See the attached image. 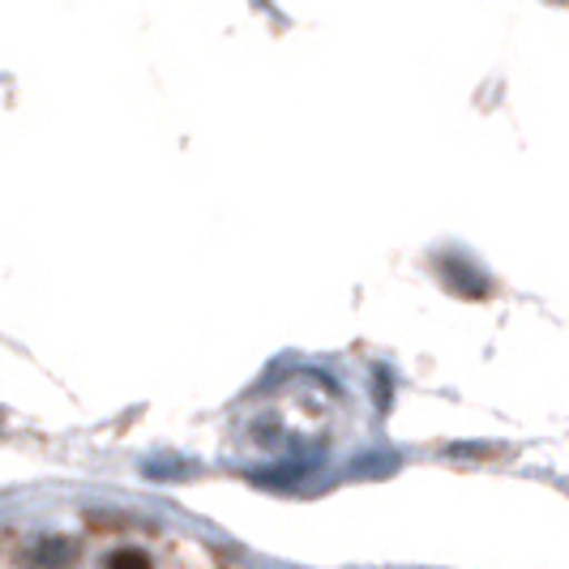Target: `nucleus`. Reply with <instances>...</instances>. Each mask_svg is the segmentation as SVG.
Returning <instances> with one entry per match:
<instances>
[{
  "label": "nucleus",
  "instance_id": "nucleus-1",
  "mask_svg": "<svg viewBox=\"0 0 569 569\" xmlns=\"http://www.w3.org/2000/svg\"><path fill=\"white\" fill-rule=\"evenodd\" d=\"M437 274H441L446 291L462 296V300H488V291H492V279H488L471 257H441L437 261Z\"/></svg>",
  "mask_w": 569,
  "mask_h": 569
},
{
  "label": "nucleus",
  "instance_id": "nucleus-2",
  "mask_svg": "<svg viewBox=\"0 0 569 569\" xmlns=\"http://www.w3.org/2000/svg\"><path fill=\"white\" fill-rule=\"evenodd\" d=\"M22 561H27V569H73L78 566V543L69 536H39L22 552Z\"/></svg>",
  "mask_w": 569,
  "mask_h": 569
},
{
  "label": "nucleus",
  "instance_id": "nucleus-3",
  "mask_svg": "<svg viewBox=\"0 0 569 569\" xmlns=\"http://www.w3.org/2000/svg\"><path fill=\"white\" fill-rule=\"evenodd\" d=\"M103 569H154V561H150V552H146V548H138V543H124V548L108 552Z\"/></svg>",
  "mask_w": 569,
  "mask_h": 569
}]
</instances>
